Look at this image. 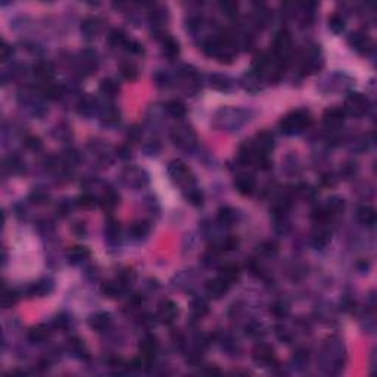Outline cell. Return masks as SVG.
Instances as JSON below:
<instances>
[{
  "label": "cell",
  "mask_w": 377,
  "mask_h": 377,
  "mask_svg": "<svg viewBox=\"0 0 377 377\" xmlns=\"http://www.w3.org/2000/svg\"><path fill=\"white\" fill-rule=\"evenodd\" d=\"M88 257H90V251L86 246H74L66 252V260L72 265L84 262Z\"/></svg>",
  "instance_id": "cell-21"
},
{
  "label": "cell",
  "mask_w": 377,
  "mask_h": 377,
  "mask_svg": "<svg viewBox=\"0 0 377 377\" xmlns=\"http://www.w3.org/2000/svg\"><path fill=\"white\" fill-rule=\"evenodd\" d=\"M370 102L361 93H351L345 102V112L354 116H363L369 112Z\"/></svg>",
  "instance_id": "cell-4"
},
{
  "label": "cell",
  "mask_w": 377,
  "mask_h": 377,
  "mask_svg": "<svg viewBox=\"0 0 377 377\" xmlns=\"http://www.w3.org/2000/svg\"><path fill=\"white\" fill-rule=\"evenodd\" d=\"M168 174L171 177V180L184 187H190L193 184V175L190 173V170L187 168V165L178 159L171 161L168 165Z\"/></svg>",
  "instance_id": "cell-2"
},
{
  "label": "cell",
  "mask_w": 377,
  "mask_h": 377,
  "mask_svg": "<svg viewBox=\"0 0 377 377\" xmlns=\"http://www.w3.org/2000/svg\"><path fill=\"white\" fill-rule=\"evenodd\" d=\"M127 40H128L127 34L121 28L112 29V31L109 32V35H108V41H109V44L114 46V47H124L125 43H127Z\"/></svg>",
  "instance_id": "cell-36"
},
{
  "label": "cell",
  "mask_w": 377,
  "mask_h": 377,
  "mask_svg": "<svg viewBox=\"0 0 377 377\" xmlns=\"http://www.w3.org/2000/svg\"><path fill=\"white\" fill-rule=\"evenodd\" d=\"M171 139L181 149H189L196 145V134L189 125H180L171 131Z\"/></svg>",
  "instance_id": "cell-5"
},
{
  "label": "cell",
  "mask_w": 377,
  "mask_h": 377,
  "mask_svg": "<svg viewBox=\"0 0 377 377\" xmlns=\"http://www.w3.org/2000/svg\"><path fill=\"white\" fill-rule=\"evenodd\" d=\"M348 43L352 49H355L358 53H363V55H367L370 50H373V41L364 32H360V31L349 34Z\"/></svg>",
  "instance_id": "cell-8"
},
{
  "label": "cell",
  "mask_w": 377,
  "mask_h": 377,
  "mask_svg": "<svg viewBox=\"0 0 377 377\" xmlns=\"http://www.w3.org/2000/svg\"><path fill=\"white\" fill-rule=\"evenodd\" d=\"M192 311L196 317H203L208 313V304L203 299H195L192 302Z\"/></svg>",
  "instance_id": "cell-48"
},
{
  "label": "cell",
  "mask_w": 377,
  "mask_h": 377,
  "mask_svg": "<svg viewBox=\"0 0 377 377\" xmlns=\"http://www.w3.org/2000/svg\"><path fill=\"white\" fill-rule=\"evenodd\" d=\"M218 277H221L224 282H227V283L232 286L233 283H236V282L239 280V277H240V268H239V265L234 264V262L224 264V265L220 267V274H218Z\"/></svg>",
  "instance_id": "cell-19"
},
{
  "label": "cell",
  "mask_w": 377,
  "mask_h": 377,
  "mask_svg": "<svg viewBox=\"0 0 377 377\" xmlns=\"http://www.w3.org/2000/svg\"><path fill=\"white\" fill-rule=\"evenodd\" d=\"M32 74H34V77H35L40 83L50 84L52 80H53V77H55V66H53L52 62L41 60V62H38V63L34 65Z\"/></svg>",
  "instance_id": "cell-9"
},
{
  "label": "cell",
  "mask_w": 377,
  "mask_h": 377,
  "mask_svg": "<svg viewBox=\"0 0 377 377\" xmlns=\"http://www.w3.org/2000/svg\"><path fill=\"white\" fill-rule=\"evenodd\" d=\"M290 307L285 301H277L271 305V314L277 319H286L289 316Z\"/></svg>",
  "instance_id": "cell-40"
},
{
  "label": "cell",
  "mask_w": 377,
  "mask_h": 377,
  "mask_svg": "<svg viewBox=\"0 0 377 377\" xmlns=\"http://www.w3.org/2000/svg\"><path fill=\"white\" fill-rule=\"evenodd\" d=\"M323 183H324V184H327V186H333L336 181H335L333 175H324V177H323Z\"/></svg>",
  "instance_id": "cell-58"
},
{
  "label": "cell",
  "mask_w": 377,
  "mask_h": 377,
  "mask_svg": "<svg viewBox=\"0 0 377 377\" xmlns=\"http://www.w3.org/2000/svg\"><path fill=\"white\" fill-rule=\"evenodd\" d=\"M324 208L327 209V212L330 214V217H335V215H339L341 212H344L345 209V201L339 196H332L327 203L324 205Z\"/></svg>",
  "instance_id": "cell-32"
},
{
  "label": "cell",
  "mask_w": 377,
  "mask_h": 377,
  "mask_svg": "<svg viewBox=\"0 0 377 377\" xmlns=\"http://www.w3.org/2000/svg\"><path fill=\"white\" fill-rule=\"evenodd\" d=\"M68 348H69V351H71L75 357L83 358V357L87 355V349H86V345H84V342H83L81 339H77V338L69 339V341H68Z\"/></svg>",
  "instance_id": "cell-39"
},
{
  "label": "cell",
  "mask_w": 377,
  "mask_h": 377,
  "mask_svg": "<svg viewBox=\"0 0 377 377\" xmlns=\"http://www.w3.org/2000/svg\"><path fill=\"white\" fill-rule=\"evenodd\" d=\"M124 49L128 50V52H131V53H142L143 52V46L139 41H136V40H127Z\"/></svg>",
  "instance_id": "cell-54"
},
{
  "label": "cell",
  "mask_w": 377,
  "mask_h": 377,
  "mask_svg": "<svg viewBox=\"0 0 377 377\" xmlns=\"http://www.w3.org/2000/svg\"><path fill=\"white\" fill-rule=\"evenodd\" d=\"M252 357L257 363L261 364H271L274 361V351L270 345L265 344H258L254 351H252Z\"/></svg>",
  "instance_id": "cell-17"
},
{
  "label": "cell",
  "mask_w": 377,
  "mask_h": 377,
  "mask_svg": "<svg viewBox=\"0 0 377 377\" xmlns=\"http://www.w3.org/2000/svg\"><path fill=\"white\" fill-rule=\"evenodd\" d=\"M80 29H81V34L84 35V38L87 40H91L94 38L99 31H100V21L94 16H87L81 21V25H80Z\"/></svg>",
  "instance_id": "cell-18"
},
{
  "label": "cell",
  "mask_w": 377,
  "mask_h": 377,
  "mask_svg": "<svg viewBox=\"0 0 377 377\" xmlns=\"http://www.w3.org/2000/svg\"><path fill=\"white\" fill-rule=\"evenodd\" d=\"M96 111V100L93 97H84L78 103V112L83 115H91Z\"/></svg>",
  "instance_id": "cell-42"
},
{
  "label": "cell",
  "mask_w": 377,
  "mask_h": 377,
  "mask_svg": "<svg viewBox=\"0 0 377 377\" xmlns=\"http://www.w3.org/2000/svg\"><path fill=\"white\" fill-rule=\"evenodd\" d=\"M345 116H347V112L342 106H332V108H327L323 114V121H324V125L327 128H338L344 124L345 121Z\"/></svg>",
  "instance_id": "cell-7"
},
{
  "label": "cell",
  "mask_w": 377,
  "mask_h": 377,
  "mask_svg": "<svg viewBox=\"0 0 377 377\" xmlns=\"http://www.w3.org/2000/svg\"><path fill=\"white\" fill-rule=\"evenodd\" d=\"M329 242H330V232L326 230V229H319L317 232L314 233V236H313V243L317 248L326 246Z\"/></svg>",
  "instance_id": "cell-43"
},
{
  "label": "cell",
  "mask_w": 377,
  "mask_h": 377,
  "mask_svg": "<svg viewBox=\"0 0 377 377\" xmlns=\"http://www.w3.org/2000/svg\"><path fill=\"white\" fill-rule=\"evenodd\" d=\"M49 335H50L49 329L46 326L40 324V326H35V327H32L29 330L27 338H28V341L31 344H43L49 338Z\"/></svg>",
  "instance_id": "cell-23"
},
{
  "label": "cell",
  "mask_w": 377,
  "mask_h": 377,
  "mask_svg": "<svg viewBox=\"0 0 377 377\" xmlns=\"http://www.w3.org/2000/svg\"><path fill=\"white\" fill-rule=\"evenodd\" d=\"M165 111H167L168 115L173 116V118H177V119L184 118V116H186V112H187L186 105H184L181 100H178V99H173V100L167 102Z\"/></svg>",
  "instance_id": "cell-24"
},
{
  "label": "cell",
  "mask_w": 377,
  "mask_h": 377,
  "mask_svg": "<svg viewBox=\"0 0 377 377\" xmlns=\"http://www.w3.org/2000/svg\"><path fill=\"white\" fill-rule=\"evenodd\" d=\"M292 50V35L288 29H280L273 40V53L279 62L285 60Z\"/></svg>",
  "instance_id": "cell-3"
},
{
  "label": "cell",
  "mask_w": 377,
  "mask_h": 377,
  "mask_svg": "<svg viewBox=\"0 0 377 377\" xmlns=\"http://www.w3.org/2000/svg\"><path fill=\"white\" fill-rule=\"evenodd\" d=\"M77 205L83 209H90L96 205V198L90 193H83L81 196L77 198Z\"/></svg>",
  "instance_id": "cell-47"
},
{
  "label": "cell",
  "mask_w": 377,
  "mask_h": 377,
  "mask_svg": "<svg viewBox=\"0 0 377 377\" xmlns=\"http://www.w3.org/2000/svg\"><path fill=\"white\" fill-rule=\"evenodd\" d=\"M97 66V59H96V53L91 50H83L80 53V56L77 59V68L81 74L88 75L91 74Z\"/></svg>",
  "instance_id": "cell-13"
},
{
  "label": "cell",
  "mask_w": 377,
  "mask_h": 377,
  "mask_svg": "<svg viewBox=\"0 0 377 377\" xmlns=\"http://www.w3.org/2000/svg\"><path fill=\"white\" fill-rule=\"evenodd\" d=\"M122 289H124V286L116 280V282H106V283H103L102 288H100V292H102L103 296H106L109 299H115V298H118L122 293Z\"/></svg>",
  "instance_id": "cell-29"
},
{
  "label": "cell",
  "mask_w": 377,
  "mask_h": 377,
  "mask_svg": "<svg viewBox=\"0 0 377 377\" xmlns=\"http://www.w3.org/2000/svg\"><path fill=\"white\" fill-rule=\"evenodd\" d=\"M111 324H112V317L109 313H96L90 316L88 319V326L96 332H105L111 327Z\"/></svg>",
  "instance_id": "cell-16"
},
{
  "label": "cell",
  "mask_w": 377,
  "mask_h": 377,
  "mask_svg": "<svg viewBox=\"0 0 377 377\" xmlns=\"http://www.w3.org/2000/svg\"><path fill=\"white\" fill-rule=\"evenodd\" d=\"M142 134H143L142 128L137 124L131 125L128 128V131H127V140H128V143H139L142 140Z\"/></svg>",
  "instance_id": "cell-46"
},
{
  "label": "cell",
  "mask_w": 377,
  "mask_h": 377,
  "mask_svg": "<svg viewBox=\"0 0 377 377\" xmlns=\"http://www.w3.org/2000/svg\"><path fill=\"white\" fill-rule=\"evenodd\" d=\"M149 234V224L145 221H137L133 223L128 229V236L134 240H142Z\"/></svg>",
  "instance_id": "cell-28"
},
{
  "label": "cell",
  "mask_w": 377,
  "mask_h": 377,
  "mask_svg": "<svg viewBox=\"0 0 377 377\" xmlns=\"http://www.w3.org/2000/svg\"><path fill=\"white\" fill-rule=\"evenodd\" d=\"M4 170H7L12 174H19L25 170V164L22 159L16 155H10L4 159Z\"/></svg>",
  "instance_id": "cell-27"
},
{
  "label": "cell",
  "mask_w": 377,
  "mask_h": 377,
  "mask_svg": "<svg viewBox=\"0 0 377 377\" xmlns=\"http://www.w3.org/2000/svg\"><path fill=\"white\" fill-rule=\"evenodd\" d=\"M12 55H13V46H10L7 41H1V44H0V60L1 62H7L9 59L12 58Z\"/></svg>",
  "instance_id": "cell-51"
},
{
  "label": "cell",
  "mask_w": 377,
  "mask_h": 377,
  "mask_svg": "<svg viewBox=\"0 0 377 377\" xmlns=\"http://www.w3.org/2000/svg\"><path fill=\"white\" fill-rule=\"evenodd\" d=\"M119 72H121V77L125 78L127 81H134L137 80L139 77V69L134 63L131 62H125L119 66Z\"/></svg>",
  "instance_id": "cell-37"
},
{
  "label": "cell",
  "mask_w": 377,
  "mask_h": 377,
  "mask_svg": "<svg viewBox=\"0 0 377 377\" xmlns=\"http://www.w3.org/2000/svg\"><path fill=\"white\" fill-rule=\"evenodd\" d=\"M209 86L215 90H220V91H226V90H230L233 86V81L227 77V75H221V74H214L209 77Z\"/></svg>",
  "instance_id": "cell-26"
},
{
  "label": "cell",
  "mask_w": 377,
  "mask_h": 377,
  "mask_svg": "<svg viewBox=\"0 0 377 377\" xmlns=\"http://www.w3.org/2000/svg\"><path fill=\"white\" fill-rule=\"evenodd\" d=\"M234 187L243 196L252 195L255 192V187H257L255 177L252 174H239L234 180Z\"/></svg>",
  "instance_id": "cell-14"
},
{
  "label": "cell",
  "mask_w": 377,
  "mask_h": 377,
  "mask_svg": "<svg viewBox=\"0 0 377 377\" xmlns=\"http://www.w3.org/2000/svg\"><path fill=\"white\" fill-rule=\"evenodd\" d=\"M311 124H313V118H311L308 111L296 109V111L288 114L285 118H282L280 122H279V127H280L282 133L290 136V134H296V133L304 131Z\"/></svg>",
  "instance_id": "cell-1"
},
{
  "label": "cell",
  "mask_w": 377,
  "mask_h": 377,
  "mask_svg": "<svg viewBox=\"0 0 377 377\" xmlns=\"http://www.w3.org/2000/svg\"><path fill=\"white\" fill-rule=\"evenodd\" d=\"M52 290H53V283H52V280L44 279V280H40V282L34 283L32 286H29L27 293H28L29 296H46V295L50 293Z\"/></svg>",
  "instance_id": "cell-22"
},
{
  "label": "cell",
  "mask_w": 377,
  "mask_h": 377,
  "mask_svg": "<svg viewBox=\"0 0 377 377\" xmlns=\"http://www.w3.org/2000/svg\"><path fill=\"white\" fill-rule=\"evenodd\" d=\"M63 161H65L66 167L75 165V164H78V162H80V153H78L75 149H68V150L65 152Z\"/></svg>",
  "instance_id": "cell-50"
},
{
  "label": "cell",
  "mask_w": 377,
  "mask_h": 377,
  "mask_svg": "<svg viewBox=\"0 0 377 377\" xmlns=\"http://www.w3.org/2000/svg\"><path fill=\"white\" fill-rule=\"evenodd\" d=\"M237 246H239V240L236 237H233V236L226 237L223 240V243H221V249L223 251H234V249H237Z\"/></svg>",
  "instance_id": "cell-53"
},
{
  "label": "cell",
  "mask_w": 377,
  "mask_h": 377,
  "mask_svg": "<svg viewBox=\"0 0 377 377\" xmlns=\"http://www.w3.org/2000/svg\"><path fill=\"white\" fill-rule=\"evenodd\" d=\"M119 236H121V229H119V224L116 223L115 220L109 218L106 221V226H105V237L109 243H116L119 240Z\"/></svg>",
  "instance_id": "cell-30"
},
{
  "label": "cell",
  "mask_w": 377,
  "mask_h": 377,
  "mask_svg": "<svg viewBox=\"0 0 377 377\" xmlns=\"http://www.w3.org/2000/svg\"><path fill=\"white\" fill-rule=\"evenodd\" d=\"M357 218L361 224H364L367 227H373L377 221L376 209L373 206H361L357 211Z\"/></svg>",
  "instance_id": "cell-20"
},
{
  "label": "cell",
  "mask_w": 377,
  "mask_h": 377,
  "mask_svg": "<svg viewBox=\"0 0 377 377\" xmlns=\"http://www.w3.org/2000/svg\"><path fill=\"white\" fill-rule=\"evenodd\" d=\"M234 220H236V212H234V209L229 208V206L221 208V209L218 211V214H217V221H218L221 226L229 227V226H232L233 223H234Z\"/></svg>",
  "instance_id": "cell-35"
},
{
  "label": "cell",
  "mask_w": 377,
  "mask_h": 377,
  "mask_svg": "<svg viewBox=\"0 0 377 377\" xmlns=\"http://www.w3.org/2000/svg\"><path fill=\"white\" fill-rule=\"evenodd\" d=\"M158 348H159V344L156 341L155 336H145L140 344H139V352H140V357L143 358L146 364H149L158 354Z\"/></svg>",
  "instance_id": "cell-10"
},
{
  "label": "cell",
  "mask_w": 377,
  "mask_h": 377,
  "mask_svg": "<svg viewBox=\"0 0 377 377\" xmlns=\"http://www.w3.org/2000/svg\"><path fill=\"white\" fill-rule=\"evenodd\" d=\"M25 146H27L28 149L37 150V149H40V147H41V142H40V139H38V137L31 136V137H28V139L25 140Z\"/></svg>",
  "instance_id": "cell-56"
},
{
  "label": "cell",
  "mask_w": 377,
  "mask_h": 377,
  "mask_svg": "<svg viewBox=\"0 0 377 377\" xmlns=\"http://www.w3.org/2000/svg\"><path fill=\"white\" fill-rule=\"evenodd\" d=\"M218 6H220V10L229 18H234L239 12V3L234 0H221Z\"/></svg>",
  "instance_id": "cell-38"
},
{
  "label": "cell",
  "mask_w": 377,
  "mask_h": 377,
  "mask_svg": "<svg viewBox=\"0 0 377 377\" xmlns=\"http://www.w3.org/2000/svg\"><path fill=\"white\" fill-rule=\"evenodd\" d=\"M178 316V308L175 305V302L170 301V299H165L159 304L158 307V313H156V317L159 319L161 323H165V324H171Z\"/></svg>",
  "instance_id": "cell-11"
},
{
  "label": "cell",
  "mask_w": 377,
  "mask_h": 377,
  "mask_svg": "<svg viewBox=\"0 0 377 377\" xmlns=\"http://www.w3.org/2000/svg\"><path fill=\"white\" fill-rule=\"evenodd\" d=\"M130 153H131V150H130V147L128 146H119L118 149H116V155L119 156V158H122V159H127V158H130Z\"/></svg>",
  "instance_id": "cell-57"
},
{
  "label": "cell",
  "mask_w": 377,
  "mask_h": 377,
  "mask_svg": "<svg viewBox=\"0 0 377 377\" xmlns=\"http://www.w3.org/2000/svg\"><path fill=\"white\" fill-rule=\"evenodd\" d=\"M162 52L167 58H175L180 53V44L174 37H165L162 40Z\"/></svg>",
  "instance_id": "cell-31"
},
{
  "label": "cell",
  "mask_w": 377,
  "mask_h": 377,
  "mask_svg": "<svg viewBox=\"0 0 377 377\" xmlns=\"http://www.w3.org/2000/svg\"><path fill=\"white\" fill-rule=\"evenodd\" d=\"M260 251H261V254L267 255V257L274 255V254L277 252V245H276V243H273V242H265V243H262L261 245Z\"/></svg>",
  "instance_id": "cell-55"
},
{
  "label": "cell",
  "mask_w": 377,
  "mask_h": 377,
  "mask_svg": "<svg viewBox=\"0 0 377 377\" xmlns=\"http://www.w3.org/2000/svg\"><path fill=\"white\" fill-rule=\"evenodd\" d=\"M230 289V285L227 282H224L221 277H215L206 282L205 285V290L206 293L212 298V299H220L223 298Z\"/></svg>",
  "instance_id": "cell-12"
},
{
  "label": "cell",
  "mask_w": 377,
  "mask_h": 377,
  "mask_svg": "<svg viewBox=\"0 0 377 377\" xmlns=\"http://www.w3.org/2000/svg\"><path fill=\"white\" fill-rule=\"evenodd\" d=\"M329 28L332 29L333 32L339 34L342 32L344 28H345V19L341 13H333L330 18H329Z\"/></svg>",
  "instance_id": "cell-41"
},
{
  "label": "cell",
  "mask_w": 377,
  "mask_h": 377,
  "mask_svg": "<svg viewBox=\"0 0 377 377\" xmlns=\"http://www.w3.org/2000/svg\"><path fill=\"white\" fill-rule=\"evenodd\" d=\"M118 201H119L118 193H116L112 187H109V189H106V190L103 192V195H102V198H100V206H102L105 211H112L116 205H118Z\"/></svg>",
  "instance_id": "cell-25"
},
{
  "label": "cell",
  "mask_w": 377,
  "mask_h": 377,
  "mask_svg": "<svg viewBox=\"0 0 377 377\" xmlns=\"http://www.w3.org/2000/svg\"><path fill=\"white\" fill-rule=\"evenodd\" d=\"M99 90L102 94L108 96V97H114L118 94L119 91V84L116 83L114 78H103L100 81V86H99Z\"/></svg>",
  "instance_id": "cell-34"
},
{
  "label": "cell",
  "mask_w": 377,
  "mask_h": 377,
  "mask_svg": "<svg viewBox=\"0 0 377 377\" xmlns=\"http://www.w3.org/2000/svg\"><path fill=\"white\" fill-rule=\"evenodd\" d=\"M252 145H254L255 150H257L258 153H265V155H268V153L273 150V147H274V137H273V134L268 133V131H261V133H258V134L255 136V140L252 142Z\"/></svg>",
  "instance_id": "cell-15"
},
{
  "label": "cell",
  "mask_w": 377,
  "mask_h": 377,
  "mask_svg": "<svg viewBox=\"0 0 377 377\" xmlns=\"http://www.w3.org/2000/svg\"><path fill=\"white\" fill-rule=\"evenodd\" d=\"M100 119L105 122V124H108V125H111V124H115L119 121V111L116 109L115 106H112V105H105L102 109H100Z\"/></svg>",
  "instance_id": "cell-33"
},
{
  "label": "cell",
  "mask_w": 377,
  "mask_h": 377,
  "mask_svg": "<svg viewBox=\"0 0 377 377\" xmlns=\"http://www.w3.org/2000/svg\"><path fill=\"white\" fill-rule=\"evenodd\" d=\"M29 199L34 203L40 205V203H44L49 199V195H47V192H44V190H41V189H35V190L31 192Z\"/></svg>",
  "instance_id": "cell-52"
},
{
  "label": "cell",
  "mask_w": 377,
  "mask_h": 377,
  "mask_svg": "<svg viewBox=\"0 0 377 377\" xmlns=\"http://www.w3.org/2000/svg\"><path fill=\"white\" fill-rule=\"evenodd\" d=\"M311 218H313L317 224H324V223H327L332 217H330V214L327 212V209H326L324 205H323V206H317L316 209H313Z\"/></svg>",
  "instance_id": "cell-44"
},
{
  "label": "cell",
  "mask_w": 377,
  "mask_h": 377,
  "mask_svg": "<svg viewBox=\"0 0 377 377\" xmlns=\"http://www.w3.org/2000/svg\"><path fill=\"white\" fill-rule=\"evenodd\" d=\"M187 201L192 203L193 206H201L203 203V193L198 189L190 187L189 193H187Z\"/></svg>",
  "instance_id": "cell-49"
},
{
  "label": "cell",
  "mask_w": 377,
  "mask_h": 377,
  "mask_svg": "<svg viewBox=\"0 0 377 377\" xmlns=\"http://www.w3.org/2000/svg\"><path fill=\"white\" fill-rule=\"evenodd\" d=\"M121 177H122V181L130 187L139 189L147 184V174L139 167H127L121 173Z\"/></svg>",
  "instance_id": "cell-6"
},
{
  "label": "cell",
  "mask_w": 377,
  "mask_h": 377,
  "mask_svg": "<svg viewBox=\"0 0 377 377\" xmlns=\"http://www.w3.org/2000/svg\"><path fill=\"white\" fill-rule=\"evenodd\" d=\"M18 293L15 290H4L3 292V296H1V304L4 308H10L13 307L16 302H18Z\"/></svg>",
  "instance_id": "cell-45"
}]
</instances>
